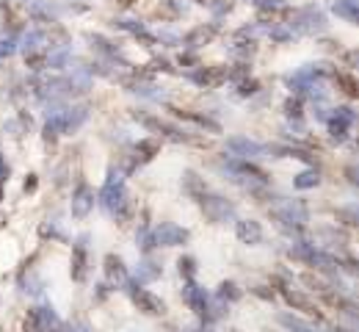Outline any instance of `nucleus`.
<instances>
[{
    "mask_svg": "<svg viewBox=\"0 0 359 332\" xmlns=\"http://www.w3.org/2000/svg\"><path fill=\"white\" fill-rule=\"evenodd\" d=\"M100 205L105 208L108 216H114L116 222H125L130 216V197H128V186H125V172L122 169H111L102 189H100Z\"/></svg>",
    "mask_w": 359,
    "mask_h": 332,
    "instance_id": "nucleus-1",
    "label": "nucleus"
},
{
    "mask_svg": "<svg viewBox=\"0 0 359 332\" xmlns=\"http://www.w3.org/2000/svg\"><path fill=\"white\" fill-rule=\"evenodd\" d=\"M219 169L224 172L232 183H238L241 189L246 191H255L257 194L263 186H269V175L260 166H255L252 161H243V158H232L229 155L224 161H219Z\"/></svg>",
    "mask_w": 359,
    "mask_h": 332,
    "instance_id": "nucleus-2",
    "label": "nucleus"
},
{
    "mask_svg": "<svg viewBox=\"0 0 359 332\" xmlns=\"http://www.w3.org/2000/svg\"><path fill=\"white\" fill-rule=\"evenodd\" d=\"M86 119H89V108H86V105H69V108H55V111H47L45 139H47V142H55L58 136L78 131V128H81Z\"/></svg>",
    "mask_w": 359,
    "mask_h": 332,
    "instance_id": "nucleus-3",
    "label": "nucleus"
},
{
    "mask_svg": "<svg viewBox=\"0 0 359 332\" xmlns=\"http://www.w3.org/2000/svg\"><path fill=\"white\" fill-rule=\"evenodd\" d=\"M269 213L282 230L293 236H299L310 222V211L302 199H276L273 205H269Z\"/></svg>",
    "mask_w": 359,
    "mask_h": 332,
    "instance_id": "nucleus-4",
    "label": "nucleus"
},
{
    "mask_svg": "<svg viewBox=\"0 0 359 332\" xmlns=\"http://www.w3.org/2000/svg\"><path fill=\"white\" fill-rule=\"evenodd\" d=\"M196 205L205 213V219L213 222V225H226V222L235 219V202H229L224 194H216V191L205 189L196 197Z\"/></svg>",
    "mask_w": 359,
    "mask_h": 332,
    "instance_id": "nucleus-5",
    "label": "nucleus"
},
{
    "mask_svg": "<svg viewBox=\"0 0 359 332\" xmlns=\"http://www.w3.org/2000/svg\"><path fill=\"white\" fill-rule=\"evenodd\" d=\"M20 50L25 53V61H28V67L31 69H45L47 64V34L42 28H34V31H28L22 39H20Z\"/></svg>",
    "mask_w": 359,
    "mask_h": 332,
    "instance_id": "nucleus-6",
    "label": "nucleus"
},
{
    "mask_svg": "<svg viewBox=\"0 0 359 332\" xmlns=\"http://www.w3.org/2000/svg\"><path fill=\"white\" fill-rule=\"evenodd\" d=\"M285 25L293 31V36H296V34H302V36H313V34L326 31V17H323V11H318L315 6H307V8L293 11L290 22H285Z\"/></svg>",
    "mask_w": 359,
    "mask_h": 332,
    "instance_id": "nucleus-7",
    "label": "nucleus"
},
{
    "mask_svg": "<svg viewBox=\"0 0 359 332\" xmlns=\"http://www.w3.org/2000/svg\"><path fill=\"white\" fill-rule=\"evenodd\" d=\"M125 291H128V296L133 299V305L141 313H147V316H163L166 313L163 299L158 293H152L149 288H144L141 283H135L133 277H130V283L125 285Z\"/></svg>",
    "mask_w": 359,
    "mask_h": 332,
    "instance_id": "nucleus-8",
    "label": "nucleus"
},
{
    "mask_svg": "<svg viewBox=\"0 0 359 332\" xmlns=\"http://www.w3.org/2000/svg\"><path fill=\"white\" fill-rule=\"evenodd\" d=\"M357 114L351 105H337L332 111V117H326V125H329V139L334 144H346L348 142V133H351V125H354Z\"/></svg>",
    "mask_w": 359,
    "mask_h": 332,
    "instance_id": "nucleus-9",
    "label": "nucleus"
},
{
    "mask_svg": "<svg viewBox=\"0 0 359 332\" xmlns=\"http://www.w3.org/2000/svg\"><path fill=\"white\" fill-rule=\"evenodd\" d=\"M182 299L202 319V324H208V313H210V296H208V291L202 285H196L194 280H185V285H182Z\"/></svg>",
    "mask_w": 359,
    "mask_h": 332,
    "instance_id": "nucleus-10",
    "label": "nucleus"
},
{
    "mask_svg": "<svg viewBox=\"0 0 359 332\" xmlns=\"http://www.w3.org/2000/svg\"><path fill=\"white\" fill-rule=\"evenodd\" d=\"M155 246H185L191 241V230L180 227L175 222H161L158 227H152Z\"/></svg>",
    "mask_w": 359,
    "mask_h": 332,
    "instance_id": "nucleus-11",
    "label": "nucleus"
},
{
    "mask_svg": "<svg viewBox=\"0 0 359 332\" xmlns=\"http://www.w3.org/2000/svg\"><path fill=\"white\" fill-rule=\"evenodd\" d=\"M135 119H138L144 128H149V131H155V133H161V136H166V139H172V142H177V144H194L196 142L191 133L180 131V128L169 125V122H161V119H155V117H149V114H135Z\"/></svg>",
    "mask_w": 359,
    "mask_h": 332,
    "instance_id": "nucleus-12",
    "label": "nucleus"
},
{
    "mask_svg": "<svg viewBox=\"0 0 359 332\" xmlns=\"http://www.w3.org/2000/svg\"><path fill=\"white\" fill-rule=\"evenodd\" d=\"M89 272V236H78L72 244V260H69V274L75 283H83Z\"/></svg>",
    "mask_w": 359,
    "mask_h": 332,
    "instance_id": "nucleus-13",
    "label": "nucleus"
},
{
    "mask_svg": "<svg viewBox=\"0 0 359 332\" xmlns=\"http://www.w3.org/2000/svg\"><path fill=\"white\" fill-rule=\"evenodd\" d=\"M226 152H229L232 158L255 161V158L266 155V152H269V147H266V144H260V142H255V139H246V136H229V139H226Z\"/></svg>",
    "mask_w": 359,
    "mask_h": 332,
    "instance_id": "nucleus-14",
    "label": "nucleus"
},
{
    "mask_svg": "<svg viewBox=\"0 0 359 332\" xmlns=\"http://www.w3.org/2000/svg\"><path fill=\"white\" fill-rule=\"evenodd\" d=\"M94 211V191L86 180H78V186L72 189V199H69V213L75 219H86Z\"/></svg>",
    "mask_w": 359,
    "mask_h": 332,
    "instance_id": "nucleus-15",
    "label": "nucleus"
},
{
    "mask_svg": "<svg viewBox=\"0 0 359 332\" xmlns=\"http://www.w3.org/2000/svg\"><path fill=\"white\" fill-rule=\"evenodd\" d=\"M102 269H105L108 285L125 291V285L130 283V272H128V266H125V260H122L119 255H105V266H102Z\"/></svg>",
    "mask_w": 359,
    "mask_h": 332,
    "instance_id": "nucleus-16",
    "label": "nucleus"
},
{
    "mask_svg": "<svg viewBox=\"0 0 359 332\" xmlns=\"http://www.w3.org/2000/svg\"><path fill=\"white\" fill-rule=\"evenodd\" d=\"M235 238H238L241 244H246V246H257V244H263L266 230H263V225L255 222V219H238V222H235Z\"/></svg>",
    "mask_w": 359,
    "mask_h": 332,
    "instance_id": "nucleus-17",
    "label": "nucleus"
},
{
    "mask_svg": "<svg viewBox=\"0 0 359 332\" xmlns=\"http://www.w3.org/2000/svg\"><path fill=\"white\" fill-rule=\"evenodd\" d=\"M226 78H229V69H222V67H196L191 72V81L196 86H202V89H213V86H219Z\"/></svg>",
    "mask_w": 359,
    "mask_h": 332,
    "instance_id": "nucleus-18",
    "label": "nucleus"
},
{
    "mask_svg": "<svg viewBox=\"0 0 359 332\" xmlns=\"http://www.w3.org/2000/svg\"><path fill=\"white\" fill-rule=\"evenodd\" d=\"M282 299L293 307V310H302V313H307V316H318V305H315L313 296H307L304 291H299V288H282Z\"/></svg>",
    "mask_w": 359,
    "mask_h": 332,
    "instance_id": "nucleus-19",
    "label": "nucleus"
},
{
    "mask_svg": "<svg viewBox=\"0 0 359 332\" xmlns=\"http://www.w3.org/2000/svg\"><path fill=\"white\" fill-rule=\"evenodd\" d=\"M28 319H31V321H34V324H36L42 332H58V330H61V324H64V321L58 319V313H55L50 305L34 307V310L28 313Z\"/></svg>",
    "mask_w": 359,
    "mask_h": 332,
    "instance_id": "nucleus-20",
    "label": "nucleus"
},
{
    "mask_svg": "<svg viewBox=\"0 0 359 332\" xmlns=\"http://www.w3.org/2000/svg\"><path fill=\"white\" fill-rule=\"evenodd\" d=\"M158 150H161V144L155 142V139H141L138 144H133V155H130L128 172H133L135 166H144L147 161H152L158 155Z\"/></svg>",
    "mask_w": 359,
    "mask_h": 332,
    "instance_id": "nucleus-21",
    "label": "nucleus"
},
{
    "mask_svg": "<svg viewBox=\"0 0 359 332\" xmlns=\"http://www.w3.org/2000/svg\"><path fill=\"white\" fill-rule=\"evenodd\" d=\"M25 8L39 22H55V17H58V8H53L50 3H39V0H25Z\"/></svg>",
    "mask_w": 359,
    "mask_h": 332,
    "instance_id": "nucleus-22",
    "label": "nucleus"
},
{
    "mask_svg": "<svg viewBox=\"0 0 359 332\" xmlns=\"http://www.w3.org/2000/svg\"><path fill=\"white\" fill-rule=\"evenodd\" d=\"M116 28H122V31H128L130 36H135V39H141V42H147V45H152L155 42V36L147 31V25L144 22H138V20H116L114 22Z\"/></svg>",
    "mask_w": 359,
    "mask_h": 332,
    "instance_id": "nucleus-23",
    "label": "nucleus"
},
{
    "mask_svg": "<svg viewBox=\"0 0 359 332\" xmlns=\"http://www.w3.org/2000/svg\"><path fill=\"white\" fill-rule=\"evenodd\" d=\"M332 11L340 17V20H346V22H351V25H357L359 22V6L357 0H332Z\"/></svg>",
    "mask_w": 359,
    "mask_h": 332,
    "instance_id": "nucleus-24",
    "label": "nucleus"
},
{
    "mask_svg": "<svg viewBox=\"0 0 359 332\" xmlns=\"http://www.w3.org/2000/svg\"><path fill=\"white\" fill-rule=\"evenodd\" d=\"M175 114H177L180 119H185V122H194L196 128H202V131H210V133H219L222 131V125L219 122H213L210 117H205V114H194V111H177L175 108Z\"/></svg>",
    "mask_w": 359,
    "mask_h": 332,
    "instance_id": "nucleus-25",
    "label": "nucleus"
},
{
    "mask_svg": "<svg viewBox=\"0 0 359 332\" xmlns=\"http://www.w3.org/2000/svg\"><path fill=\"white\" fill-rule=\"evenodd\" d=\"M163 274V269H161V263H155V260H141L138 263V269H135V283H152V280H158Z\"/></svg>",
    "mask_w": 359,
    "mask_h": 332,
    "instance_id": "nucleus-26",
    "label": "nucleus"
},
{
    "mask_svg": "<svg viewBox=\"0 0 359 332\" xmlns=\"http://www.w3.org/2000/svg\"><path fill=\"white\" fill-rule=\"evenodd\" d=\"M182 189H185V194H188L191 199H196L208 186H205V180H202L196 172H185V175H182Z\"/></svg>",
    "mask_w": 359,
    "mask_h": 332,
    "instance_id": "nucleus-27",
    "label": "nucleus"
},
{
    "mask_svg": "<svg viewBox=\"0 0 359 332\" xmlns=\"http://www.w3.org/2000/svg\"><path fill=\"white\" fill-rule=\"evenodd\" d=\"M213 36H216V25H210V28H196V31H191V34L185 36V45H188V48H199V45H208Z\"/></svg>",
    "mask_w": 359,
    "mask_h": 332,
    "instance_id": "nucleus-28",
    "label": "nucleus"
},
{
    "mask_svg": "<svg viewBox=\"0 0 359 332\" xmlns=\"http://www.w3.org/2000/svg\"><path fill=\"white\" fill-rule=\"evenodd\" d=\"M279 324L285 327L287 332H318L313 324H307L304 319H299V316H290V313H282L279 316Z\"/></svg>",
    "mask_w": 359,
    "mask_h": 332,
    "instance_id": "nucleus-29",
    "label": "nucleus"
},
{
    "mask_svg": "<svg viewBox=\"0 0 359 332\" xmlns=\"http://www.w3.org/2000/svg\"><path fill=\"white\" fill-rule=\"evenodd\" d=\"M318 183H320V172H318V169H304V172H299V175L293 178V186L299 191L315 189Z\"/></svg>",
    "mask_w": 359,
    "mask_h": 332,
    "instance_id": "nucleus-30",
    "label": "nucleus"
},
{
    "mask_svg": "<svg viewBox=\"0 0 359 332\" xmlns=\"http://www.w3.org/2000/svg\"><path fill=\"white\" fill-rule=\"evenodd\" d=\"M216 299H219V302H224V305H232V302H238V299H241V288L232 283V280H226V283L219 285Z\"/></svg>",
    "mask_w": 359,
    "mask_h": 332,
    "instance_id": "nucleus-31",
    "label": "nucleus"
},
{
    "mask_svg": "<svg viewBox=\"0 0 359 332\" xmlns=\"http://www.w3.org/2000/svg\"><path fill=\"white\" fill-rule=\"evenodd\" d=\"M20 50V36L17 34H3L0 36V58H11Z\"/></svg>",
    "mask_w": 359,
    "mask_h": 332,
    "instance_id": "nucleus-32",
    "label": "nucleus"
},
{
    "mask_svg": "<svg viewBox=\"0 0 359 332\" xmlns=\"http://www.w3.org/2000/svg\"><path fill=\"white\" fill-rule=\"evenodd\" d=\"M334 81L343 86V92L348 97H357V81H354V75H348V72H334Z\"/></svg>",
    "mask_w": 359,
    "mask_h": 332,
    "instance_id": "nucleus-33",
    "label": "nucleus"
},
{
    "mask_svg": "<svg viewBox=\"0 0 359 332\" xmlns=\"http://www.w3.org/2000/svg\"><path fill=\"white\" fill-rule=\"evenodd\" d=\"M177 269L182 280H194V277H196V260H194V258H180Z\"/></svg>",
    "mask_w": 359,
    "mask_h": 332,
    "instance_id": "nucleus-34",
    "label": "nucleus"
},
{
    "mask_svg": "<svg viewBox=\"0 0 359 332\" xmlns=\"http://www.w3.org/2000/svg\"><path fill=\"white\" fill-rule=\"evenodd\" d=\"M285 114H287V119H302V100L299 97H290L285 102Z\"/></svg>",
    "mask_w": 359,
    "mask_h": 332,
    "instance_id": "nucleus-35",
    "label": "nucleus"
},
{
    "mask_svg": "<svg viewBox=\"0 0 359 332\" xmlns=\"http://www.w3.org/2000/svg\"><path fill=\"white\" fill-rule=\"evenodd\" d=\"M255 6H257L260 11H285V8H287L285 0H255Z\"/></svg>",
    "mask_w": 359,
    "mask_h": 332,
    "instance_id": "nucleus-36",
    "label": "nucleus"
},
{
    "mask_svg": "<svg viewBox=\"0 0 359 332\" xmlns=\"http://www.w3.org/2000/svg\"><path fill=\"white\" fill-rule=\"evenodd\" d=\"M304 283L310 285L313 291H318V293H329V291H332L326 280H320V277H315V274H304Z\"/></svg>",
    "mask_w": 359,
    "mask_h": 332,
    "instance_id": "nucleus-37",
    "label": "nucleus"
},
{
    "mask_svg": "<svg viewBox=\"0 0 359 332\" xmlns=\"http://www.w3.org/2000/svg\"><path fill=\"white\" fill-rule=\"evenodd\" d=\"M257 89H260V84H257V81H252V78H249V81H243V84H241V89H238V97L257 95Z\"/></svg>",
    "mask_w": 359,
    "mask_h": 332,
    "instance_id": "nucleus-38",
    "label": "nucleus"
},
{
    "mask_svg": "<svg viewBox=\"0 0 359 332\" xmlns=\"http://www.w3.org/2000/svg\"><path fill=\"white\" fill-rule=\"evenodd\" d=\"M58 332H91L86 324H61V330Z\"/></svg>",
    "mask_w": 359,
    "mask_h": 332,
    "instance_id": "nucleus-39",
    "label": "nucleus"
},
{
    "mask_svg": "<svg viewBox=\"0 0 359 332\" xmlns=\"http://www.w3.org/2000/svg\"><path fill=\"white\" fill-rule=\"evenodd\" d=\"M337 216H340V219H346V225H357L354 211H337Z\"/></svg>",
    "mask_w": 359,
    "mask_h": 332,
    "instance_id": "nucleus-40",
    "label": "nucleus"
},
{
    "mask_svg": "<svg viewBox=\"0 0 359 332\" xmlns=\"http://www.w3.org/2000/svg\"><path fill=\"white\" fill-rule=\"evenodd\" d=\"M22 332H42V330H39V327H36V324H34V321L25 316V321H22Z\"/></svg>",
    "mask_w": 359,
    "mask_h": 332,
    "instance_id": "nucleus-41",
    "label": "nucleus"
},
{
    "mask_svg": "<svg viewBox=\"0 0 359 332\" xmlns=\"http://www.w3.org/2000/svg\"><path fill=\"white\" fill-rule=\"evenodd\" d=\"M36 189V178L31 175V180H25V191H34Z\"/></svg>",
    "mask_w": 359,
    "mask_h": 332,
    "instance_id": "nucleus-42",
    "label": "nucleus"
},
{
    "mask_svg": "<svg viewBox=\"0 0 359 332\" xmlns=\"http://www.w3.org/2000/svg\"><path fill=\"white\" fill-rule=\"evenodd\" d=\"M185 332H213V330H210V327H205V324H202V327H196V330H185Z\"/></svg>",
    "mask_w": 359,
    "mask_h": 332,
    "instance_id": "nucleus-43",
    "label": "nucleus"
}]
</instances>
